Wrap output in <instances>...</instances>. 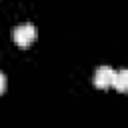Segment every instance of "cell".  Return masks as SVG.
<instances>
[{
  "label": "cell",
  "instance_id": "obj_4",
  "mask_svg": "<svg viewBox=\"0 0 128 128\" xmlns=\"http://www.w3.org/2000/svg\"><path fill=\"white\" fill-rule=\"evenodd\" d=\"M4 90H6V76L0 72V94H2Z\"/></svg>",
  "mask_w": 128,
  "mask_h": 128
},
{
  "label": "cell",
  "instance_id": "obj_1",
  "mask_svg": "<svg viewBox=\"0 0 128 128\" xmlns=\"http://www.w3.org/2000/svg\"><path fill=\"white\" fill-rule=\"evenodd\" d=\"M36 36H38L36 26L30 24V22L20 24V26H16V28L12 30V38H14V42H16L20 48H28V46L36 40Z\"/></svg>",
  "mask_w": 128,
  "mask_h": 128
},
{
  "label": "cell",
  "instance_id": "obj_2",
  "mask_svg": "<svg viewBox=\"0 0 128 128\" xmlns=\"http://www.w3.org/2000/svg\"><path fill=\"white\" fill-rule=\"evenodd\" d=\"M114 76H116V70H114V68H110V66H100V68L94 72L92 82H94L96 88H108V86H112Z\"/></svg>",
  "mask_w": 128,
  "mask_h": 128
},
{
  "label": "cell",
  "instance_id": "obj_3",
  "mask_svg": "<svg viewBox=\"0 0 128 128\" xmlns=\"http://www.w3.org/2000/svg\"><path fill=\"white\" fill-rule=\"evenodd\" d=\"M112 86H114L118 92H126V90H128V72H126V70H118L116 76H114Z\"/></svg>",
  "mask_w": 128,
  "mask_h": 128
}]
</instances>
